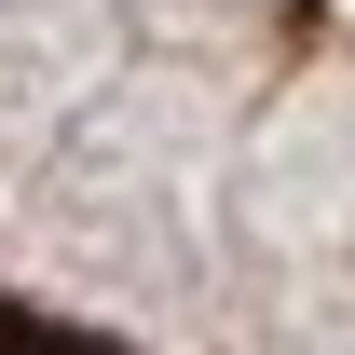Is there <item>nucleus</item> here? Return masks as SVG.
Listing matches in <instances>:
<instances>
[{
	"mask_svg": "<svg viewBox=\"0 0 355 355\" xmlns=\"http://www.w3.org/2000/svg\"><path fill=\"white\" fill-rule=\"evenodd\" d=\"M0 355H123V342H96V328H55V314L0 301Z\"/></svg>",
	"mask_w": 355,
	"mask_h": 355,
	"instance_id": "1",
	"label": "nucleus"
}]
</instances>
